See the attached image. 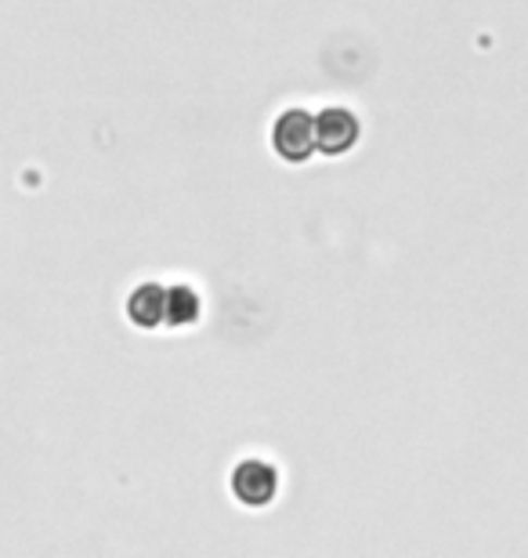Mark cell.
Masks as SVG:
<instances>
[{
	"label": "cell",
	"mask_w": 528,
	"mask_h": 558,
	"mask_svg": "<svg viewBox=\"0 0 528 558\" xmlns=\"http://www.w3.org/2000/svg\"><path fill=\"white\" fill-rule=\"evenodd\" d=\"M272 153L283 163H308L311 156L319 153V131H316V117L308 109H283L272 124Z\"/></svg>",
	"instance_id": "cell-1"
},
{
	"label": "cell",
	"mask_w": 528,
	"mask_h": 558,
	"mask_svg": "<svg viewBox=\"0 0 528 558\" xmlns=\"http://www.w3.org/2000/svg\"><path fill=\"white\" fill-rule=\"evenodd\" d=\"M229 486L243 508H268L279 494V472L261 457H246L232 468Z\"/></svg>",
	"instance_id": "cell-2"
},
{
	"label": "cell",
	"mask_w": 528,
	"mask_h": 558,
	"mask_svg": "<svg viewBox=\"0 0 528 558\" xmlns=\"http://www.w3.org/2000/svg\"><path fill=\"white\" fill-rule=\"evenodd\" d=\"M316 131H319V153L322 156H344L347 149H355L358 142V117L344 106H330L316 117Z\"/></svg>",
	"instance_id": "cell-3"
},
{
	"label": "cell",
	"mask_w": 528,
	"mask_h": 558,
	"mask_svg": "<svg viewBox=\"0 0 528 558\" xmlns=\"http://www.w3.org/2000/svg\"><path fill=\"white\" fill-rule=\"evenodd\" d=\"M167 294H171V287L163 283H138L127 294V319L134 327L142 330H156L167 323Z\"/></svg>",
	"instance_id": "cell-4"
},
{
	"label": "cell",
	"mask_w": 528,
	"mask_h": 558,
	"mask_svg": "<svg viewBox=\"0 0 528 558\" xmlns=\"http://www.w3.org/2000/svg\"><path fill=\"white\" fill-rule=\"evenodd\" d=\"M204 316V301L188 283H174L171 294H167V323L171 327H193V323Z\"/></svg>",
	"instance_id": "cell-5"
}]
</instances>
